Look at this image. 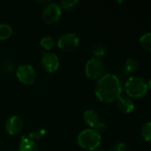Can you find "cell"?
Returning a JSON list of instances; mask_svg holds the SVG:
<instances>
[{
	"instance_id": "obj_5",
	"label": "cell",
	"mask_w": 151,
	"mask_h": 151,
	"mask_svg": "<svg viewBox=\"0 0 151 151\" xmlns=\"http://www.w3.org/2000/svg\"><path fill=\"white\" fill-rule=\"evenodd\" d=\"M62 14V9L59 4L56 3H50L42 9V19L48 25L57 23Z\"/></svg>"
},
{
	"instance_id": "obj_19",
	"label": "cell",
	"mask_w": 151,
	"mask_h": 151,
	"mask_svg": "<svg viewBox=\"0 0 151 151\" xmlns=\"http://www.w3.org/2000/svg\"><path fill=\"white\" fill-rule=\"evenodd\" d=\"M79 4V1L77 0H63L60 2V7L61 9H65V10H73Z\"/></svg>"
},
{
	"instance_id": "obj_18",
	"label": "cell",
	"mask_w": 151,
	"mask_h": 151,
	"mask_svg": "<svg viewBox=\"0 0 151 151\" xmlns=\"http://www.w3.org/2000/svg\"><path fill=\"white\" fill-rule=\"evenodd\" d=\"M93 54L96 56V58H101L106 54V47L102 43H97L93 48Z\"/></svg>"
},
{
	"instance_id": "obj_3",
	"label": "cell",
	"mask_w": 151,
	"mask_h": 151,
	"mask_svg": "<svg viewBox=\"0 0 151 151\" xmlns=\"http://www.w3.org/2000/svg\"><path fill=\"white\" fill-rule=\"evenodd\" d=\"M102 137L99 132L88 128L81 131L78 137H77V142L79 146L86 150L94 151L96 150L101 144Z\"/></svg>"
},
{
	"instance_id": "obj_12",
	"label": "cell",
	"mask_w": 151,
	"mask_h": 151,
	"mask_svg": "<svg viewBox=\"0 0 151 151\" xmlns=\"http://www.w3.org/2000/svg\"><path fill=\"white\" fill-rule=\"evenodd\" d=\"M19 151H38V145L29 138L24 137L20 142Z\"/></svg>"
},
{
	"instance_id": "obj_20",
	"label": "cell",
	"mask_w": 151,
	"mask_h": 151,
	"mask_svg": "<svg viewBox=\"0 0 151 151\" xmlns=\"http://www.w3.org/2000/svg\"><path fill=\"white\" fill-rule=\"evenodd\" d=\"M46 131L44 129H37L29 133V139L30 140H40Z\"/></svg>"
},
{
	"instance_id": "obj_8",
	"label": "cell",
	"mask_w": 151,
	"mask_h": 151,
	"mask_svg": "<svg viewBox=\"0 0 151 151\" xmlns=\"http://www.w3.org/2000/svg\"><path fill=\"white\" fill-rule=\"evenodd\" d=\"M41 65L48 73H54L59 67V59L55 53H43L41 58Z\"/></svg>"
},
{
	"instance_id": "obj_13",
	"label": "cell",
	"mask_w": 151,
	"mask_h": 151,
	"mask_svg": "<svg viewBox=\"0 0 151 151\" xmlns=\"http://www.w3.org/2000/svg\"><path fill=\"white\" fill-rule=\"evenodd\" d=\"M139 68V62L134 58H128L124 64V70L127 73H133Z\"/></svg>"
},
{
	"instance_id": "obj_9",
	"label": "cell",
	"mask_w": 151,
	"mask_h": 151,
	"mask_svg": "<svg viewBox=\"0 0 151 151\" xmlns=\"http://www.w3.org/2000/svg\"><path fill=\"white\" fill-rule=\"evenodd\" d=\"M5 131L10 135L19 134L23 128V121L18 116L10 117L5 122Z\"/></svg>"
},
{
	"instance_id": "obj_17",
	"label": "cell",
	"mask_w": 151,
	"mask_h": 151,
	"mask_svg": "<svg viewBox=\"0 0 151 151\" xmlns=\"http://www.w3.org/2000/svg\"><path fill=\"white\" fill-rule=\"evenodd\" d=\"M141 134L142 137L144 139V141H146L147 142H150L151 141V122L148 121L147 123H145L141 130Z\"/></svg>"
},
{
	"instance_id": "obj_15",
	"label": "cell",
	"mask_w": 151,
	"mask_h": 151,
	"mask_svg": "<svg viewBox=\"0 0 151 151\" xmlns=\"http://www.w3.org/2000/svg\"><path fill=\"white\" fill-rule=\"evenodd\" d=\"M40 44L41 46L44 49V50H50L51 49H53L56 45V42L54 41V39L50 36V35H45L43 36L41 41H40Z\"/></svg>"
},
{
	"instance_id": "obj_2",
	"label": "cell",
	"mask_w": 151,
	"mask_h": 151,
	"mask_svg": "<svg viewBox=\"0 0 151 151\" xmlns=\"http://www.w3.org/2000/svg\"><path fill=\"white\" fill-rule=\"evenodd\" d=\"M149 83L141 76H132L125 83V91L130 98H139L146 95Z\"/></svg>"
},
{
	"instance_id": "obj_4",
	"label": "cell",
	"mask_w": 151,
	"mask_h": 151,
	"mask_svg": "<svg viewBox=\"0 0 151 151\" xmlns=\"http://www.w3.org/2000/svg\"><path fill=\"white\" fill-rule=\"evenodd\" d=\"M104 70L105 66L104 61L96 57L88 59L85 65V74L91 80L98 81L102 76H104Z\"/></svg>"
},
{
	"instance_id": "obj_7",
	"label": "cell",
	"mask_w": 151,
	"mask_h": 151,
	"mask_svg": "<svg viewBox=\"0 0 151 151\" xmlns=\"http://www.w3.org/2000/svg\"><path fill=\"white\" fill-rule=\"evenodd\" d=\"M79 37L73 33H65L58 40V48L65 51L70 52L74 50L79 45Z\"/></svg>"
},
{
	"instance_id": "obj_14",
	"label": "cell",
	"mask_w": 151,
	"mask_h": 151,
	"mask_svg": "<svg viewBox=\"0 0 151 151\" xmlns=\"http://www.w3.org/2000/svg\"><path fill=\"white\" fill-rule=\"evenodd\" d=\"M12 34V28L6 23L0 24V41L7 40Z\"/></svg>"
},
{
	"instance_id": "obj_16",
	"label": "cell",
	"mask_w": 151,
	"mask_h": 151,
	"mask_svg": "<svg viewBox=\"0 0 151 151\" xmlns=\"http://www.w3.org/2000/svg\"><path fill=\"white\" fill-rule=\"evenodd\" d=\"M140 44L148 52L151 51V33H146L140 38Z\"/></svg>"
},
{
	"instance_id": "obj_11",
	"label": "cell",
	"mask_w": 151,
	"mask_h": 151,
	"mask_svg": "<svg viewBox=\"0 0 151 151\" xmlns=\"http://www.w3.org/2000/svg\"><path fill=\"white\" fill-rule=\"evenodd\" d=\"M83 120L86 125H88L89 127H92V129H96L99 123L101 122L99 113L95 110H88L83 114Z\"/></svg>"
},
{
	"instance_id": "obj_6",
	"label": "cell",
	"mask_w": 151,
	"mask_h": 151,
	"mask_svg": "<svg viewBox=\"0 0 151 151\" xmlns=\"http://www.w3.org/2000/svg\"><path fill=\"white\" fill-rule=\"evenodd\" d=\"M18 80L25 85H33L36 81V73L30 65H20L16 70Z\"/></svg>"
},
{
	"instance_id": "obj_1",
	"label": "cell",
	"mask_w": 151,
	"mask_h": 151,
	"mask_svg": "<svg viewBox=\"0 0 151 151\" xmlns=\"http://www.w3.org/2000/svg\"><path fill=\"white\" fill-rule=\"evenodd\" d=\"M122 93L120 80L115 74L108 73L102 76L96 82L95 94L97 98L106 104L116 102Z\"/></svg>"
},
{
	"instance_id": "obj_21",
	"label": "cell",
	"mask_w": 151,
	"mask_h": 151,
	"mask_svg": "<svg viewBox=\"0 0 151 151\" xmlns=\"http://www.w3.org/2000/svg\"><path fill=\"white\" fill-rule=\"evenodd\" d=\"M111 151H128V148H127L126 143H124V142H118V143H116L113 146Z\"/></svg>"
},
{
	"instance_id": "obj_10",
	"label": "cell",
	"mask_w": 151,
	"mask_h": 151,
	"mask_svg": "<svg viewBox=\"0 0 151 151\" xmlns=\"http://www.w3.org/2000/svg\"><path fill=\"white\" fill-rule=\"evenodd\" d=\"M118 109L122 113H131L134 110V103L132 98L127 96H120L119 99L116 101Z\"/></svg>"
}]
</instances>
